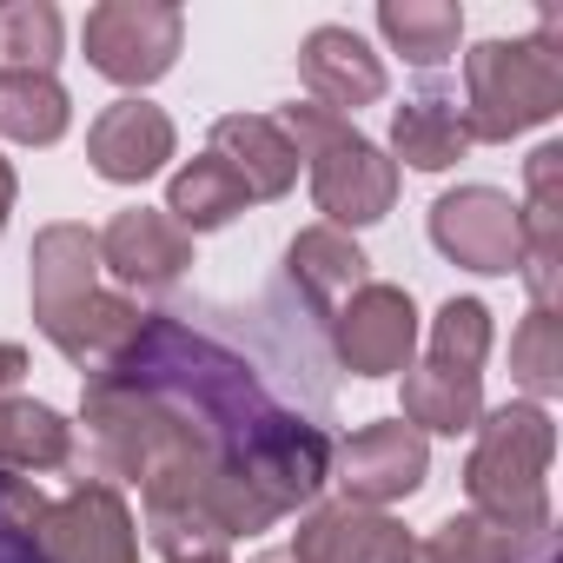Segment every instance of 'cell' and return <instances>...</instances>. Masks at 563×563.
I'll list each match as a JSON object with an SVG mask.
<instances>
[{"instance_id": "6da1fadb", "label": "cell", "mask_w": 563, "mask_h": 563, "mask_svg": "<svg viewBox=\"0 0 563 563\" xmlns=\"http://www.w3.org/2000/svg\"><path fill=\"white\" fill-rule=\"evenodd\" d=\"M265 411L272 398L258 378L179 319H146L140 339L80 391L100 471L107 484H140L146 530L166 563L225 556V543L278 523L245 471Z\"/></svg>"}, {"instance_id": "7a4b0ae2", "label": "cell", "mask_w": 563, "mask_h": 563, "mask_svg": "<svg viewBox=\"0 0 563 563\" xmlns=\"http://www.w3.org/2000/svg\"><path fill=\"white\" fill-rule=\"evenodd\" d=\"M0 537L27 563H140V530L120 484L87 477L67 497H41L27 477L0 471Z\"/></svg>"}, {"instance_id": "3957f363", "label": "cell", "mask_w": 563, "mask_h": 563, "mask_svg": "<svg viewBox=\"0 0 563 563\" xmlns=\"http://www.w3.org/2000/svg\"><path fill=\"white\" fill-rule=\"evenodd\" d=\"M550 457H556V424L543 405H497L477 418V444L464 464L471 517L497 530H556L550 523Z\"/></svg>"}, {"instance_id": "277c9868", "label": "cell", "mask_w": 563, "mask_h": 563, "mask_svg": "<svg viewBox=\"0 0 563 563\" xmlns=\"http://www.w3.org/2000/svg\"><path fill=\"white\" fill-rule=\"evenodd\" d=\"M464 133L471 140H517L543 120L563 113V47H556V14L530 41H477L464 54Z\"/></svg>"}, {"instance_id": "5b68a950", "label": "cell", "mask_w": 563, "mask_h": 563, "mask_svg": "<svg viewBox=\"0 0 563 563\" xmlns=\"http://www.w3.org/2000/svg\"><path fill=\"white\" fill-rule=\"evenodd\" d=\"M292 153L312 166V199L325 212V225H378L398 206V166L385 146H372L352 120L325 113V107H286L278 113Z\"/></svg>"}, {"instance_id": "8992f818", "label": "cell", "mask_w": 563, "mask_h": 563, "mask_svg": "<svg viewBox=\"0 0 563 563\" xmlns=\"http://www.w3.org/2000/svg\"><path fill=\"white\" fill-rule=\"evenodd\" d=\"M80 41H87V67L107 74L113 87H153L159 74H173L186 47V14L173 0H100Z\"/></svg>"}, {"instance_id": "52a82bcc", "label": "cell", "mask_w": 563, "mask_h": 563, "mask_svg": "<svg viewBox=\"0 0 563 563\" xmlns=\"http://www.w3.org/2000/svg\"><path fill=\"white\" fill-rule=\"evenodd\" d=\"M431 245L464 265V272H484V278H504L523 265V219H517V199L497 192V186H457L431 206Z\"/></svg>"}, {"instance_id": "ba28073f", "label": "cell", "mask_w": 563, "mask_h": 563, "mask_svg": "<svg viewBox=\"0 0 563 563\" xmlns=\"http://www.w3.org/2000/svg\"><path fill=\"white\" fill-rule=\"evenodd\" d=\"M424 471H431V444H424L405 418L365 424V431H352L345 444H332L339 504L385 510V504H398V497H418V490H424Z\"/></svg>"}, {"instance_id": "9c48e42d", "label": "cell", "mask_w": 563, "mask_h": 563, "mask_svg": "<svg viewBox=\"0 0 563 563\" xmlns=\"http://www.w3.org/2000/svg\"><path fill=\"white\" fill-rule=\"evenodd\" d=\"M332 345L339 365L352 378H391L411 365L418 352V306L405 286H385V278H365V286L332 312Z\"/></svg>"}, {"instance_id": "30bf717a", "label": "cell", "mask_w": 563, "mask_h": 563, "mask_svg": "<svg viewBox=\"0 0 563 563\" xmlns=\"http://www.w3.org/2000/svg\"><path fill=\"white\" fill-rule=\"evenodd\" d=\"M292 563H411L418 537L365 504H319L299 517V537L286 550Z\"/></svg>"}, {"instance_id": "8fae6325", "label": "cell", "mask_w": 563, "mask_h": 563, "mask_svg": "<svg viewBox=\"0 0 563 563\" xmlns=\"http://www.w3.org/2000/svg\"><path fill=\"white\" fill-rule=\"evenodd\" d=\"M186 265H192V232H179L166 206L113 212V225L100 232V272H113L126 292H166L173 278H186Z\"/></svg>"}, {"instance_id": "7c38bea8", "label": "cell", "mask_w": 563, "mask_h": 563, "mask_svg": "<svg viewBox=\"0 0 563 563\" xmlns=\"http://www.w3.org/2000/svg\"><path fill=\"white\" fill-rule=\"evenodd\" d=\"M523 186L530 192L517 206V219H523V265H517V278L530 286V306L556 312V286H563V146L556 140L523 159Z\"/></svg>"}, {"instance_id": "4fadbf2b", "label": "cell", "mask_w": 563, "mask_h": 563, "mask_svg": "<svg viewBox=\"0 0 563 563\" xmlns=\"http://www.w3.org/2000/svg\"><path fill=\"white\" fill-rule=\"evenodd\" d=\"M299 80L312 87V107H325L339 120L385 100V60L352 27H312L299 41Z\"/></svg>"}, {"instance_id": "5bb4252c", "label": "cell", "mask_w": 563, "mask_h": 563, "mask_svg": "<svg viewBox=\"0 0 563 563\" xmlns=\"http://www.w3.org/2000/svg\"><path fill=\"white\" fill-rule=\"evenodd\" d=\"M173 146H179V133H173L166 107H146V100H113V107L87 126V159H93V173L113 179V186L153 179V173L173 159Z\"/></svg>"}, {"instance_id": "9a60e30c", "label": "cell", "mask_w": 563, "mask_h": 563, "mask_svg": "<svg viewBox=\"0 0 563 563\" xmlns=\"http://www.w3.org/2000/svg\"><path fill=\"white\" fill-rule=\"evenodd\" d=\"M212 159L232 166V179L245 186V199H286L299 186V153L286 140V126L265 113H225L212 120Z\"/></svg>"}, {"instance_id": "2e32d148", "label": "cell", "mask_w": 563, "mask_h": 563, "mask_svg": "<svg viewBox=\"0 0 563 563\" xmlns=\"http://www.w3.org/2000/svg\"><path fill=\"white\" fill-rule=\"evenodd\" d=\"M27 265H34V325H41V319L67 312L74 299L100 292V232H87L74 219L41 225Z\"/></svg>"}, {"instance_id": "e0dca14e", "label": "cell", "mask_w": 563, "mask_h": 563, "mask_svg": "<svg viewBox=\"0 0 563 563\" xmlns=\"http://www.w3.org/2000/svg\"><path fill=\"white\" fill-rule=\"evenodd\" d=\"M140 325H146V312H140L126 292H87V299H74L67 312L41 319L47 345H60V358H74V365H87V372L113 365V358L140 339Z\"/></svg>"}, {"instance_id": "ac0fdd59", "label": "cell", "mask_w": 563, "mask_h": 563, "mask_svg": "<svg viewBox=\"0 0 563 563\" xmlns=\"http://www.w3.org/2000/svg\"><path fill=\"white\" fill-rule=\"evenodd\" d=\"M365 252H358V239L352 232H339V225H306L292 245H286V272H292V286L312 299V312H339L358 286H365Z\"/></svg>"}, {"instance_id": "d6986e66", "label": "cell", "mask_w": 563, "mask_h": 563, "mask_svg": "<svg viewBox=\"0 0 563 563\" xmlns=\"http://www.w3.org/2000/svg\"><path fill=\"white\" fill-rule=\"evenodd\" d=\"M484 418V372H457V365H405V424L424 438H457V431H477Z\"/></svg>"}, {"instance_id": "ffe728a7", "label": "cell", "mask_w": 563, "mask_h": 563, "mask_svg": "<svg viewBox=\"0 0 563 563\" xmlns=\"http://www.w3.org/2000/svg\"><path fill=\"white\" fill-rule=\"evenodd\" d=\"M464 153H471V133H464V113H457L451 100L424 93V100H405V107L391 113V166L405 159V166H418V173H444V166H457Z\"/></svg>"}, {"instance_id": "44dd1931", "label": "cell", "mask_w": 563, "mask_h": 563, "mask_svg": "<svg viewBox=\"0 0 563 563\" xmlns=\"http://www.w3.org/2000/svg\"><path fill=\"white\" fill-rule=\"evenodd\" d=\"M74 457V424L54 405L34 398H0V471H60Z\"/></svg>"}, {"instance_id": "7402d4cb", "label": "cell", "mask_w": 563, "mask_h": 563, "mask_svg": "<svg viewBox=\"0 0 563 563\" xmlns=\"http://www.w3.org/2000/svg\"><path fill=\"white\" fill-rule=\"evenodd\" d=\"M252 199H245V186L232 179V166L225 159H212V153H199V159H186L179 173H173V186H166V219L179 225V232H212V225H225V219H239Z\"/></svg>"}, {"instance_id": "603a6c76", "label": "cell", "mask_w": 563, "mask_h": 563, "mask_svg": "<svg viewBox=\"0 0 563 563\" xmlns=\"http://www.w3.org/2000/svg\"><path fill=\"white\" fill-rule=\"evenodd\" d=\"M378 34L411 67H444L464 41V8H451V0H378Z\"/></svg>"}, {"instance_id": "cb8c5ba5", "label": "cell", "mask_w": 563, "mask_h": 563, "mask_svg": "<svg viewBox=\"0 0 563 563\" xmlns=\"http://www.w3.org/2000/svg\"><path fill=\"white\" fill-rule=\"evenodd\" d=\"M74 120V100L54 74H0V140L54 146Z\"/></svg>"}, {"instance_id": "d4e9b609", "label": "cell", "mask_w": 563, "mask_h": 563, "mask_svg": "<svg viewBox=\"0 0 563 563\" xmlns=\"http://www.w3.org/2000/svg\"><path fill=\"white\" fill-rule=\"evenodd\" d=\"M60 41L67 27L47 0H0V74H54Z\"/></svg>"}, {"instance_id": "484cf974", "label": "cell", "mask_w": 563, "mask_h": 563, "mask_svg": "<svg viewBox=\"0 0 563 563\" xmlns=\"http://www.w3.org/2000/svg\"><path fill=\"white\" fill-rule=\"evenodd\" d=\"M510 378L530 391V405L563 391V319L530 306V319L510 332Z\"/></svg>"}, {"instance_id": "4316f807", "label": "cell", "mask_w": 563, "mask_h": 563, "mask_svg": "<svg viewBox=\"0 0 563 563\" xmlns=\"http://www.w3.org/2000/svg\"><path fill=\"white\" fill-rule=\"evenodd\" d=\"M431 358L457 365V372H477L490 358V306L484 299H451L431 319Z\"/></svg>"}, {"instance_id": "83f0119b", "label": "cell", "mask_w": 563, "mask_h": 563, "mask_svg": "<svg viewBox=\"0 0 563 563\" xmlns=\"http://www.w3.org/2000/svg\"><path fill=\"white\" fill-rule=\"evenodd\" d=\"M21 378H27V352L21 345H0V398H14Z\"/></svg>"}, {"instance_id": "f1b7e54d", "label": "cell", "mask_w": 563, "mask_h": 563, "mask_svg": "<svg viewBox=\"0 0 563 563\" xmlns=\"http://www.w3.org/2000/svg\"><path fill=\"white\" fill-rule=\"evenodd\" d=\"M14 192H21V179H14V166L0 159V232H8V212H14Z\"/></svg>"}, {"instance_id": "f546056e", "label": "cell", "mask_w": 563, "mask_h": 563, "mask_svg": "<svg viewBox=\"0 0 563 563\" xmlns=\"http://www.w3.org/2000/svg\"><path fill=\"white\" fill-rule=\"evenodd\" d=\"M179 563H232V556H179Z\"/></svg>"}, {"instance_id": "4dcf8cb0", "label": "cell", "mask_w": 563, "mask_h": 563, "mask_svg": "<svg viewBox=\"0 0 563 563\" xmlns=\"http://www.w3.org/2000/svg\"><path fill=\"white\" fill-rule=\"evenodd\" d=\"M258 563H292V556H286V550H272V556H258Z\"/></svg>"}]
</instances>
